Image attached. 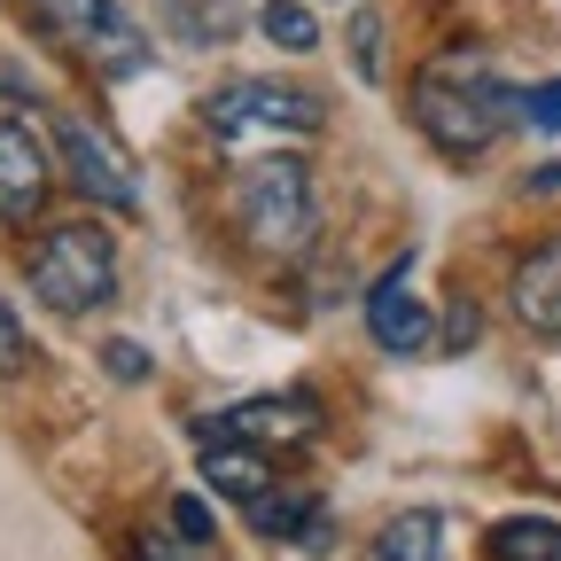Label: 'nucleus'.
<instances>
[{
	"label": "nucleus",
	"mask_w": 561,
	"mask_h": 561,
	"mask_svg": "<svg viewBox=\"0 0 561 561\" xmlns=\"http://www.w3.org/2000/svg\"><path fill=\"white\" fill-rule=\"evenodd\" d=\"M367 335H375L382 351H430V343H437L430 305L405 289V265H390L375 289H367Z\"/></svg>",
	"instance_id": "9"
},
{
	"label": "nucleus",
	"mask_w": 561,
	"mask_h": 561,
	"mask_svg": "<svg viewBox=\"0 0 561 561\" xmlns=\"http://www.w3.org/2000/svg\"><path fill=\"white\" fill-rule=\"evenodd\" d=\"M405 117L421 125V140H430V149H445L453 164H468V157H483L491 140L523 117V87H507L476 47H445V55L413 79Z\"/></svg>",
	"instance_id": "1"
},
{
	"label": "nucleus",
	"mask_w": 561,
	"mask_h": 561,
	"mask_svg": "<svg viewBox=\"0 0 561 561\" xmlns=\"http://www.w3.org/2000/svg\"><path fill=\"white\" fill-rule=\"evenodd\" d=\"M507 305H515V320L530 328V335H546V343H561V234H546L523 265H515V280H507Z\"/></svg>",
	"instance_id": "10"
},
{
	"label": "nucleus",
	"mask_w": 561,
	"mask_h": 561,
	"mask_svg": "<svg viewBox=\"0 0 561 561\" xmlns=\"http://www.w3.org/2000/svg\"><path fill=\"white\" fill-rule=\"evenodd\" d=\"M382 561H445V523L437 515H405L382 530Z\"/></svg>",
	"instance_id": "13"
},
{
	"label": "nucleus",
	"mask_w": 561,
	"mask_h": 561,
	"mask_svg": "<svg viewBox=\"0 0 561 561\" xmlns=\"http://www.w3.org/2000/svg\"><path fill=\"white\" fill-rule=\"evenodd\" d=\"M102 367H110L117 382H140V375H149V359H140V343H125V335H117V343L102 351Z\"/></svg>",
	"instance_id": "20"
},
{
	"label": "nucleus",
	"mask_w": 561,
	"mask_h": 561,
	"mask_svg": "<svg viewBox=\"0 0 561 561\" xmlns=\"http://www.w3.org/2000/svg\"><path fill=\"white\" fill-rule=\"evenodd\" d=\"M203 483L210 491H227V500L250 515L265 491H273V460L257 445H227V437H203Z\"/></svg>",
	"instance_id": "11"
},
{
	"label": "nucleus",
	"mask_w": 561,
	"mask_h": 561,
	"mask_svg": "<svg viewBox=\"0 0 561 561\" xmlns=\"http://www.w3.org/2000/svg\"><path fill=\"white\" fill-rule=\"evenodd\" d=\"M55 149H62V172L79 180L94 203H110V210H133V203H140V180H133V164L117 157V140H102L94 125L62 117V125H55Z\"/></svg>",
	"instance_id": "8"
},
{
	"label": "nucleus",
	"mask_w": 561,
	"mask_h": 561,
	"mask_svg": "<svg viewBox=\"0 0 561 561\" xmlns=\"http://www.w3.org/2000/svg\"><path fill=\"white\" fill-rule=\"evenodd\" d=\"M172 530L195 538V546H210V515H203V500H180V507H172Z\"/></svg>",
	"instance_id": "21"
},
{
	"label": "nucleus",
	"mask_w": 561,
	"mask_h": 561,
	"mask_svg": "<svg viewBox=\"0 0 561 561\" xmlns=\"http://www.w3.org/2000/svg\"><path fill=\"white\" fill-rule=\"evenodd\" d=\"M195 117L227 149H297L328 125V102L312 87H280V79H227L195 102Z\"/></svg>",
	"instance_id": "3"
},
{
	"label": "nucleus",
	"mask_w": 561,
	"mask_h": 561,
	"mask_svg": "<svg viewBox=\"0 0 561 561\" xmlns=\"http://www.w3.org/2000/svg\"><path fill=\"white\" fill-rule=\"evenodd\" d=\"M32 297L62 320H87L94 305H110L117 289V242L94 227V219H62L32 242Z\"/></svg>",
	"instance_id": "4"
},
{
	"label": "nucleus",
	"mask_w": 561,
	"mask_h": 561,
	"mask_svg": "<svg viewBox=\"0 0 561 561\" xmlns=\"http://www.w3.org/2000/svg\"><path fill=\"white\" fill-rule=\"evenodd\" d=\"M375 32H382L375 16H359V24H351V62H359V70H367V79H375V70H382V39H375Z\"/></svg>",
	"instance_id": "19"
},
{
	"label": "nucleus",
	"mask_w": 561,
	"mask_h": 561,
	"mask_svg": "<svg viewBox=\"0 0 561 561\" xmlns=\"http://www.w3.org/2000/svg\"><path fill=\"white\" fill-rule=\"evenodd\" d=\"M483 553H491V561H561V523H546V515H507V523H491Z\"/></svg>",
	"instance_id": "12"
},
{
	"label": "nucleus",
	"mask_w": 561,
	"mask_h": 561,
	"mask_svg": "<svg viewBox=\"0 0 561 561\" xmlns=\"http://www.w3.org/2000/svg\"><path fill=\"white\" fill-rule=\"evenodd\" d=\"M234 227L257 257H305L320 242V187L305 157H265L234 180Z\"/></svg>",
	"instance_id": "2"
},
{
	"label": "nucleus",
	"mask_w": 561,
	"mask_h": 561,
	"mask_svg": "<svg viewBox=\"0 0 561 561\" xmlns=\"http://www.w3.org/2000/svg\"><path fill=\"white\" fill-rule=\"evenodd\" d=\"M530 187H561V164H538V172H530Z\"/></svg>",
	"instance_id": "22"
},
{
	"label": "nucleus",
	"mask_w": 561,
	"mask_h": 561,
	"mask_svg": "<svg viewBox=\"0 0 561 561\" xmlns=\"http://www.w3.org/2000/svg\"><path fill=\"white\" fill-rule=\"evenodd\" d=\"M47 187H55L47 140H39L24 117H0V227L39 219V210H47Z\"/></svg>",
	"instance_id": "7"
},
{
	"label": "nucleus",
	"mask_w": 561,
	"mask_h": 561,
	"mask_svg": "<svg viewBox=\"0 0 561 561\" xmlns=\"http://www.w3.org/2000/svg\"><path fill=\"white\" fill-rule=\"evenodd\" d=\"M257 24H265V39H273V47H289V55H305V47L320 39V24H312L305 0H265Z\"/></svg>",
	"instance_id": "14"
},
{
	"label": "nucleus",
	"mask_w": 561,
	"mask_h": 561,
	"mask_svg": "<svg viewBox=\"0 0 561 561\" xmlns=\"http://www.w3.org/2000/svg\"><path fill=\"white\" fill-rule=\"evenodd\" d=\"M305 523H312V500H297V491H280V483L250 507V530H257V538H297Z\"/></svg>",
	"instance_id": "15"
},
{
	"label": "nucleus",
	"mask_w": 561,
	"mask_h": 561,
	"mask_svg": "<svg viewBox=\"0 0 561 561\" xmlns=\"http://www.w3.org/2000/svg\"><path fill=\"white\" fill-rule=\"evenodd\" d=\"M523 117L553 133V125H561V79H546V87H530V94H523Z\"/></svg>",
	"instance_id": "18"
},
{
	"label": "nucleus",
	"mask_w": 561,
	"mask_h": 561,
	"mask_svg": "<svg viewBox=\"0 0 561 561\" xmlns=\"http://www.w3.org/2000/svg\"><path fill=\"white\" fill-rule=\"evenodd\" d=\"M133 561H210V546H195L180 530H140L133 538Z\"/></svg>",
	"instance_id": "16"
},
{
	"label": "nucleus",
	"mask_w": 561,
	"mask_h": 561,
	"mask_svg": "<svg viewBox=\"0 0 561 561\" xmlns=\"http://www.w3.org/2000/svg\"><path fill=\"white\" fill-rule=\"evenodd\" d=\"M32 367V343H24V320L9 312V297H0V382L9 375H24Z\"/></svg>",
	"instance_id": "17"
},
{
	"label": "nucleus",
	"mask_w": 561,
	"mask_h": 561,
	"mask_svg": "<svg viewBox=\"0 0 561 561\" xmlns=\"http://www.w3.org/2000/svg\"><path fill=\"white\" fill-rule=\"evenodd\" d=\"M39 9H47V24L79 47L94 70H110V79H125V70L149 62V47H140V32L125 24L117 0H39Z\"/></svg>",
	"instance_id": "6"
},
{
	"label": "nucleus",
	"mask_w": 561,
	"mask_h": 561,
	"mask_svg": "<svg viewBox=\"0 0 561 561\" xmlns=\"http://www.w3.org/2000/svg\"><path fill=\"white\" fill-rule=\"evenodd\" d=\"M203 437L257 445V453H280V445H312V437H320V405H312V390H265V398H242V405H227L219 421H203Z\"/></svg>",
	"instance_id": "5"
}]
</instances>
